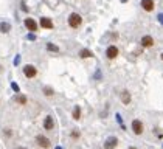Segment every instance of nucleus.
<instances>
[{
  "label": "nucleus",
  "instance_id": "1",
  "mask_svg": "<svg viewBox=\"0 0 163 149\" xmlns=\"http://www.w3.org/2000/svg\"><path fill=\"white\" fill-rule=\"evenodd\" d=\"M81 23H83V17H81L79 14H76V12L70 14V17H69V25L72 26V28H78Z\"/></svg>",
  "mask_w": 163,
  "mask_h": 149
},
{
  "label": "nucleus",
  "instance_id": "2",
  "mask_svg": "<svg viewBox=\"0 0 163 149\" xmlns=\"http://www.w3.org/2000/svg\"><path fill=\"white\" fill-rule=\"evenodd\" d=\"M36 141H37V144H39L40 147H44V149H48V147L51 146L50 140L45 137V135H37V137H36Z\"/></svg>",
  "mask_w": 163,
  "mask_h": 149
},
{
  "label": "nucleus",
  "instance_id": "3",
  "mask_svg": "<svg viewBox=\"0 0 163 149\" xmlns=\"http://www.w3.org/2000/svg\"><path fill=\"white\" fill-rule=\"evenodd\" d=\"M132 130L135 135H141L143 134V123L140 120H134L132 121Z\"/></svg>",
  "mask_w": 163,
  "mask_h": 149
},
{
  "label": "nucleus",
  "instance_id": "4",
  "mask_svg": "<svg viewBox=\"0 0 163 149\" xmlns=\"http://www.w3.org/2000/svg\"><path fill=\"white\" fill-rule=\"evenodd\" d=\"M23 73H25L26 78H34V76L37 75V70L34 69L33 65H25V67H23Z\"/></svg>",
  "mask_w": 163,
  "mask_h": 149
},
{
  "label": "nucleus",
  "instance_id": "5",
  "mask_svg": "<svg viewBox=\"0 0 163 149\" xmlns=\"http://www.w3.org/2000/svg\"><path fill=\"white\" fill-rule=\"evenodd\" d=\"M117 144H118L117 137H109V138H107V141L104 143V149H114Z\"/></svg>",
  "mask_w": 163,
  "mask_h": 149
},
{
  "label": "nucleus",
  "instance_id": "6",
  "mask_svg": "<svg viewBox=\"0 0 163 149\" xmlns=\"http://www.w3.org/2000/svg\"><path fill=\"white\" fill-rule=\"evenodd\" d=\"M106 55H107V58H109V59H115V58L118 56V48H117V47H114V45H112V47H109V48H107V51H106Z\"/></svg>",
  "mask_w": 163,
  "mask_h": 149
},
{
  "label": "nucleus",
  "instance_id": "7",
  "mask_svg": "<svg viewBox=\"0 0 163 149\" xmlns=\"http://www.w3.org/2000/svg\"><path fill=\"white\" fill-rule=\"evenodd\" d=\"M25 26H26V28H28L30 31H33V33L37 30V25H36V22H34L33 19H30V17H28V19H25Z\"/></svg>",
  "mask_w": 163,
  "mask_h": 149
},
{
  "label": "nucleus",
  "instance_id": "8",
  "mask_svg": "<svg viewBox=\"0 0 163 149\" xmlns=\"http://www.w3.org/2000/svg\"><path fill=\"white\" fill-rule=\"evenodd\" d=\"M141 6L144 11H152L154 9V0H141Z\"/></svg>",
  "mask_w": 163,
  "mask_h": 149
},
{
  "label": "nucleus",
  "instance_id": "9",
  "mask_svg": "<svg viewBox=\"0 0 163 149\" xmlns=\"http://www.w3.org/2000/svg\"><path fill=\"white\" fill-rule=\"evenodd\" d=\"M40 26H42V28L50 30V28H53V22L50 19H47V17H42V19H40Z\"/></svg>",
  "mask_w": 163,
  "mask_h": 149
},
{
  "label": "nucleus",
  "instance_id": "10",
  "mask_svg": "<svg viewBox=\"0 0 163 149\" xmlns=\"http://www.w3.org/2000/svg\"><path fill=\"white\" fill-rule=\"evenodd\" d=\"M141 45H143V47H152V45H154V39H152L151 36H144V37L141 39Z\"/></svg>",
  "mask_w": 163,
  "mask_h": 149
},
{
  "label": "nucleus",
  "instance_id": "11",
  "mask_svg": "<svg viewBox=\"0 0 163 149\" xmlns=\"http://www.w3.org/2000/svg\"><path fill=\"white\" fill-rule=\"evenodd\" d=\"M53 126H54L53 118H51V117H47V118H45V121H44V127H45L47 130H51V129H53Z\"/></svg>",
  "mask_w": 163,
  "mask_h": 149
},
{
  "label": "nucleus",
  "instance_id": "12",
  "mask_svg": "<svg viewBox=\"0 0 163 149\" xmlns=\"http://www.w3.org/2000/svg\"><path fill=\"white\" fill-rule=\"evenodd\" d=\"M121 101H123V104H129L131 103V95H129L127 90L121 92Z\"/></svg>",
  "mask_w": 163,
  "mask_h": 149
},
{
  "label": "nucleus",
  "instance_id": "13",
  "mask_svg": "<svg viewBox=\"0 0 163 149\" xmlns=\"http://www.w3.org/2000/svg\"><path fill=\"white\" fill-rule=\"evenodd\" d=\"M79 118H81V109L76 106L73 109V120H79Z\"/></svg>",
  "mask_w": 163,
  "mask_h": 149
},
{
  "label": "nucleus",
  "instance_id": "14",
  "mask_svg": "<svg viewBox=\"0 0 163 149\" xmlns=\"http://www.w3.org/2000/svg\"><path fill=\"white\" fill-rule=\"evenodd\" d=\"M79 56H81V58H90V56H92V51H89V50H83V51L79 53Z\"/></svg>",
  "mask_w": 163,
  "mask_h": 149
},
{
  "label": "nucleus",
  "instance_id": "15",
  "mask_svg": "<svg viewBox=\"0 0 163 149\" xmlns=\"http://www.w3.org/2000/svg\"><path fill=\"white\" fill-rule=\"evenodd\" d=\"M0 31H2V33H8L9 31V25L8 23H2V25H0Z\"/></svg>",
  "mask_w": 163,
  "mask_h": 149
},
{
  "label": "nucleus",
  "instance_id": "16",
  "mask_svg": "<svg viewBox=\"0 0 163 149\" xmlns=\"http://www.w3.org/2000/svg\"><path fill=\"white\" fill-rule=\"evenodd\" d=\"M47 48H48L50 51H58V47H56V45H53V44H48Z\"/></svg>",
  "mask_w": 163,
  "mask_h": 149
},
{
  "label": "nucleus",
  "instance_id": "17",
  "mask_svg": "<svg viewBox=\"0 0 163 149\" xmlns=\"http://www.w3.org/2000/svg\"><path fill=\"white\" fill-rule=\"evenodd\" d=\"M17 103H20V104H25V103H26V98L23 97V95H20V97L17 98Z\"/></svg>",
  "mask_w": 163,
  "mask_h": 149
},
{
  "label": "nucleus",
  "instance_id": "18",
  "mask_svg": "<svg viewBox=\"0 0 163 149\" xmlns=\"http://www.w3.org/2000/svg\"><path fill=\"white\" fill-rule=\"evenodd\" d=\"M44 92H45L47 97H51V95H53V90H51V89H48V87H47V89H44Z\"/></svg>",
  "mask_w": 163,
  "mask_h": 149
},
{
  "label": "nucleus",
  "instance_id": "19",
  "mask_svg": "<svg viewBox=\"0 0 163 149\" xmlns=\"http://www.w3.org/2000/svg\"><path fill=\"white\" fill-rule=\"evenodd\" d=\"M72 137H73V138H79V132H78V130H73V132H72Z\"/></svg>",
  "mask_w": 163,
  "mask_h": 149
},
{
  "label": "nucleus",
  "instance_id": "20",
  "mask_svg": "<svg viewBox=\"0 0 163 149\" xmlns=\"http://www.w3.org/2000/svg\"><path fill=\"white\" fill-rule=\"evenodd\" d=\"M12 89H14L16 92H19V86H17V84H12Z\"/></svg>",
  "mask_w": 163,
  "mask_h": 149
},
{
  "label": "nucleus",
  "instance_id": "21",
  "mask_svg": "<svg viewBox=\"0 0 163 149\" xmlns=\"http://www.w3.org/2000/svg\"><path fill=\"white\" fill-rule=\"evenodd\" d=\"M17 149H26V147H17Z\"/></svg>",
  "mask_w": 163,
  "mask_h": 149
},
{
  "label": "nucleus",
  "instance_id": "22",
  "mask_svg": "<svg viewBox=\"0 0 163 149\" xmlns=\"http://www.w3.org/2000/svg\"><path fill=\"white\" fill-rule=\"evenodd\" d=\"M129 149H137V147H129Z\"/></svg>",
  "mask_w": 163,
  "mask_h": 149
},
{
  "label": "nucleus",
  "instance_id": "23",
  "mask_svg": "<svg viewBox=\"0 0 163 149\" xmlns=\"http://www.w3.org/2000/svg\"><path fill=\"white\" fill-rule=\"evenodd\" d=\"M161 59H163V55H161Z\"/></svg>",
  "mask_w": 163,
  "mask_h": 149
}]
</instances>
